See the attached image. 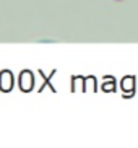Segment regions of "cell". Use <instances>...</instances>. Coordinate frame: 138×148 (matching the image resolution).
<instances>
[]
</instances>
